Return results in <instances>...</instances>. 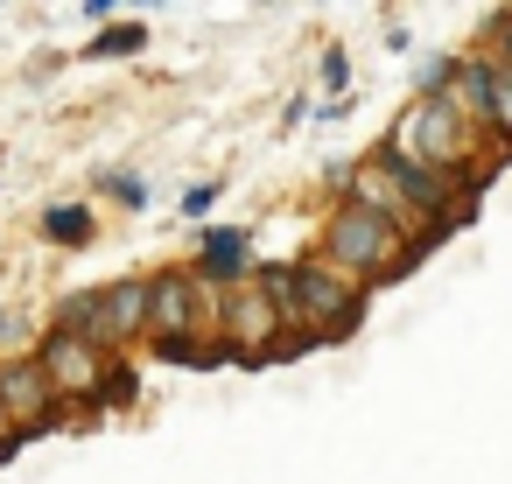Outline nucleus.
<instances>
[{
  "label": "nucleus",
  "instance_id": "1",
  "mask_svg": "<svg viewBox=\"0 0 512 484\" xmlns=\"http://www.w3.org/2000/svg\"><path fill=\"white\" fill-rule=\"evenodd\" d=\"M428 246H435V239H407L393 218H379V211H365V204H344V211L323 225V260H330L344 281H358V288L407 274Z\"/></svg>",
  "mask_w": 512,
  "mask_h": 484
},
{
  "label": "nucleus",
  "instance_id": "2",
  "mask_svg": "<svg viewBox=\"0 0 512 484\" xmlns=\"http://www.w3.org/2000/svg\"><path fill=\"white\" fill-rule=\"evenodd\" d=\"M400 155H414V162H428L435 176H449L456 183V169H463V183L477 190L484 176H491V162L484 169H470V155H477V120L456 106V92H428V99H414L407 106V120L386 134Z\"/></svg>",
  "mask_w": 512,
  "mask_h": 484
},
{
  "label": "nucleus",
  "instance_id": "3",
  "mask_svg": "<svg viewBox=\"0 0 512 484\" xmlns=\"http://www.w3.org/2000/svg\"><path fill=\"white\" fill-rule=\"evenodd\" d=\"M64 330H85L99 351H127L134 337H148V281H113V288H85L57 309Z\"/></svg>",
  "mask_w": 512,
  "mask_h": 484
},
{
  "label": "nucleus",
  "instance_id": "4",
  "mask_svg": "<svg viewBox=\"0 0 512 484\" xmlns=\"http://www.w3.org/2000/svg\"><path fill=\"white\" fill-rule=\"evenodd\" d=\"M204 323H218V295L190 267H162L148 281V337H155V351L183 344V337H204Z\"/></svg>",
  "mask_w": 512,
  "mask_h": 484
},
{
  "label": "nucleus",
  "instance_id": "5",
  "mask_svg": "<svg viewBox=\"0 0 512 484\" xmlns=\"http://www.w3.org/2000/svg\"><path fill=\"white\" fill-rule=\"evenodd\" d=\"M218 337L232 344L239 365H274V344L288 337V316L267 302L260 281H246V288H225L218 295Z\"/></svg>",
  "mask_w": 512,
  "mask_h": 484
},
{
  "label": "nucleus",
  "instance_id": "6",
  "mask_svg": "<svg viewBox=\"0 0 512 484\" xmlns=\"http://www.w3.org/2000/svg\"><path fill=\"white\" fill-rule=\"evenodd\" d=\"M36 365L50 372L57 400H85V407H92V400H99V386H106V365H113V358H106L85 330H64V323H57V330L43 337Z\"/></svg>",
  "mask_w": 512,
  "mask_h": 484
},
{
  "label": "nucleus",
  "instance_id": "7",
  "mask_svg": "<svg viewBox=\"0 0 512 484\" xmlns=\"http://www.w3.org/2000/svg\"><path fill=\"white\" fill-rule=\"evenodd\" d=\"M22 428V435H43L57 421V386L36 358H8L0 365V428Z\"/></svg>",
  "mask_w": 512,
  "mask_h": 484
},
{
  "label": "nucleus",
  "instance_id": "8",
  "mask_svg": "<svg viewBox=\"0 0 512 484\" xmlns=\"http://www.w3.org/2000/svg\"><path fill=\"white\" fill-rule=\"evenodd\" d=\"M253 267H260V260H253V232H246V225H211V232L197 239V267H190V274H197L204 288H232V281H253Z\"/></svg>",
  "mask_w": 512,
  "mask_h": 484
},
{
  "label": "nucleus",
  "instance_id": "9",
  "mask_svg": "<svg viewBox=\"0 0 512 484\" xmlns=\"http://www.w3.org/2000/svg\"><path fill=\"white\" fill-rule=\"evenodd\" d=\"M43 239L64 246V253H85V246L99 239V218H92L85 204H50V211H43Z\"/></svg>",
  "mask_w": 512,
  "mask_h": 484
},
{
  "label": "nucleus",
  "instance_id": "10",
  "mask_svg": "<svg viewBox=\"0 0 512 484\" xmlns=\"http://www.w3.org/2000/svg\"><path fill=\"white\" fill-rule=\"evenodd\" d=\"M141 43H148V22H120V29H99L85 57H134Z\"/></svg>",
  "mask_w": 512,
  "mask_h": 484
},
{
  "label": "nucleus",
  "instance_id": "11",
  "mask_svg": "<svg viewBox=\"0 0 512 484\" xmlns=\"http://www.w3.org/2000/svg\"><path fill=\"white\" fill-rule=\"evenodd\" d=\"M99 190H106V197H120V204H127V211H141V204H148V183H141V176H134V169H113V176H106V183H99Z\"/></svg>",
  "mask_w": 512,
  "mask_h": 484
},
{
  "label": "nucleus",
  "instance_id": "12",
  "mask_svg": "<svg viewBox=\"0 0 512 484\" xmlns=\"http://www.w3.org/2000/svg\"><path fill=\"white\" fill-rule=\"evenodd\" d=\"M127 400H134V365H106V386L92 407H127Z\"/></svg>",
  "mask_w": 512,
  "mask_h": 484
},
{
  "label": "nucleus",
  "instance_id": "13",
  "mask_svg": "<svg viewBox=\"0 0 512 484\" xmlns=\"http://www.w3.org/2000/svg\"><path fill=\"white\" fill-rule=\"evenodd\" d=\"M491 64H498V57H491ZM491 106H498V113H491V127H498V134H512V71H505V64H498V78H491Z\"/></svg>",
  "mask_w": 512,
  "mask_h": 484
},
{
  "label": "nucleus",
  "instance_id": "14",
  "mask_svg": "<svg viewBox=\"0 0 512 484\" xmlns=\"http://www.w3.org/2000/svg\"><path fill=\"white\" fill-rule=\"evenodd\" d=\"M323 85H330V92L351 85V57H344V50H323Z\"/></svg>",
  "mask_w": 512,
  "mask_h": 484
},
{
  "label": "nucleus",
  "instance_id": "15",
  "mask_svg": "<svg viewBox=\"0 0 512 484\" xmlns=\"http://www.w3.org/2000/svg\"><path fill=\"white\" fill-rule=\"evenodd\" d=\"M491 50H498V64L512 71V15H498V22H491Z\"/></svg>",
  "mask_w": 512,
  "mask_h": 484
},
{
  "label": "nucleus",
  "instance_id": "16",
  "mask_svg": "<svg viewBox=\"0 0 512 484\" xmlns=\"http://www.w3.org/2000/svg\"><path fill=\"white\" fill-rule=\"evenodd\" d=\"M211 204H218V183H197V190H190V197H183V211H190V218H204V211H211Z\"/></svg>",
  "mask_w": 512,
  "mask_h": 484
},
{
  "label": "nucleus",
  "instance_id": "17",
  "mask_svg": "<svg viewBox=\"0 0 512 484\" xmlns=\"http://www.w3.org/2000/svg\"><path fill=\"white\" fill-rule=\"evenodd\" d=\"M0 337H8V309H0Z\"/></svg>",
  "mask_w": 512,
  "mask_h": 484
}]
</instances>
